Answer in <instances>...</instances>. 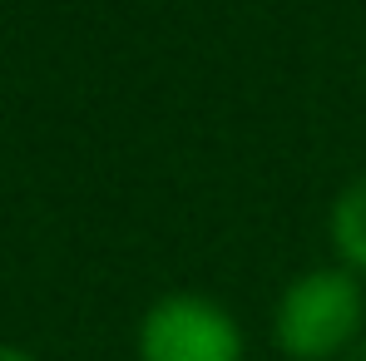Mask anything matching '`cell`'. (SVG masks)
Wrapping results in <instances>:
<instances>
[{
  "label": "cell",
  "mask_w": 366,
  "mask_h": 361,
  "mask_svg": "<svg viewBox=\"0 0 366 361\" xmlns=\"http://www.w3.org/2000/svg\"><path fill=\"white\" fill-rule=\"evenodd\" d=\"M362 327V287L352 272H307L277 307V347L292 361L337 357Z\"/></svg>",
  "instance_id": "obj_1"
},
{
  "label": "cell",
  "mask_w": 366,
  "mask_h": 361,
  "mask_svg": "<svg viewBox=\"0 0 366 361\" xmlns=\"http://www.w3.org/2000/svg\"><path fill=\"white\" fill-rule=\"evenodd\" d=\"M144 361H243V337L233 317L208 297H164L139 327Z\"/></svg>",
  "instance_id": "obj_2"
},
{
  "label": "cell",
  "mask_w": 366,
  "mask_h": 361,
  "mask_svg": "<svg viewBox=\"0 0 366 361\" xmlns=\"http://www.w3.org/2000/svg\"><path fill=\"white\" fill-rule=\"evenodd\" d=\"M332 238H337V247H342V257H347L352 267H362V272H366V174L337 198Z\"/></svg>",
  "instance_id": "obj_3"
},
{
  "label": "cell",
  "mask_w": 366,
  "mask_h": 361,
  "mask_svg": "<svg viewBox=\"0 0 366 361\" xmlns=\"http://www.w3.org/2000/svg\"><path fill=\"white\" fill-rule=\"evenodd\" d=\"M0 361H30L25 352H15V347H0Z\"/></svg>",
  "instance_id": "obj_4"
},
{
  "label": "cell",
  "mask_w": 366,
  "mask_h": 361,
  "mask_svg": "<svg viewBox=\"0 0 366 361\" xmlns=\"http://www.w3.org/2000/svg\"><path fill=\"white\" fill-rule=\"evenodd\" d=\"M347 361H366V337H362V347H352V357Z\"/></svg>",
  "instance_id": "obj_5"
}]
</instances>
